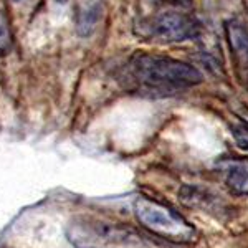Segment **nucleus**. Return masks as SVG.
<instances>
[{
    "instance_id": "f257e3e1",
    "label": "nucleus",
    "mask_w": 248,
    "mask_h": 248,
    "mask_svg": "<svg viewBox=\"0 0 248 248\" xmlns=\"http://www.w3.org/2000/svg\"><path fill=\"white\" fill-rule=\"evenodd\" d=\"M127 71L142 88L153 91H177L202 83V73L190 63L155 53L138 51L127 63Z\"/></svg>"
},
{
    "instance_id": "f03ea898",
    "label": "nucleus",
    "mask_w": 248,
    "mask_h": 248,
    "mask_svg": "<svg viewBox=\"0 0 248 248\" xmlns=\"http://www.w3.org/2000/svg\"><path fill=\"white\" fill-rule=\"evenodd\" d=\"M68 237L75 248H153L146 238L129 227L99 220L71 223Z\"/></svg>"
},
{
    "instance_id": "7ed1b4c3",
    "label": "nucleus",
    "mask_w": 248,
    "mask_h": 248,
    "mask_svg": "<svg viewBox=\"0 0 248 248\" xmlns=\"http://www.w3.org/2000/svg\"><path fill=\"white\" fill-rule=\"evenodd\" d=\"M134 214L144 229L169 242L190 243L197 237V230L189 220H186L179 212L154 199H136Z\"/></svg>"
},
{
    "instance_id": "20e7f679",
    "label": "nucleus",
    "mask_w": 248,
    "mask_h": 248,
    "mask_svg": "<svg viewBox=\"0 0 248 248\" xmlns=\"http://www.w3.org/2000/svg\"><path fill=\"white\" fill-rule=\"evenodd\" d=\"M141 33L153 42L181 43L197 38L201 33V23L182 12H162L142 23Z\"/></svg>"
},
{
    "instance_id": "39448f33",
    "label": "nucleus",
    "mask_w": 248,
    "mask_h": 248,
    "mask_svg": "<svg viewBox=\"0 0 248 248\" xmlns=\"http://www.w3.org/2000/svg\"><path fill=\"white\" fill-rule=\"evenodd\" d=\"M227 186L233 194L248 195V162H235L227 170Z\"/></svg>"
},
{
    "instance_id": "423d86ee",
    "label": "nucleus",
    "mask_w": 248,
    "mask_h": 248,
    "mask_svg": "<svg viewBox=\"0 0 248 248\" xmlns=\"http://www.w3.org/2000/svg\"><path fill=\"white\" fill-rule=\"evenodd\" d=\"M12 46V35L9 22L5 17V10L0 7V55H5Z\"/></svg>"
},
{
    "instance_id": "0eeeda50",
    "label": "nucleus",
    "mask_w": 248,
    "mask_h": 248,
    "mask_svg": "<svg viewBox=\"0 0 248 248\" xmlns=\"http://www.w3.org/2000/svg\"><path fill=\"white\" fill-rule=\"evenodd\" d=\"M232 134H233V139H235V142H237V146L240 147V149H243L248 153V127L233 126Z\"/></svg>"
}]
</instances>
